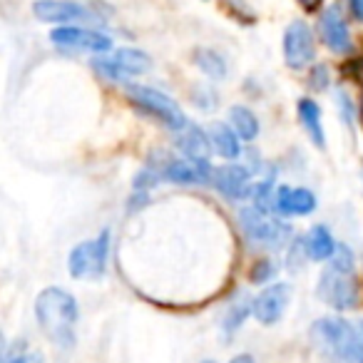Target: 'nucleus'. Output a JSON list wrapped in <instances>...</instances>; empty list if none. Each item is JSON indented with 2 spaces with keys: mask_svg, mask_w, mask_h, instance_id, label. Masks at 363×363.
<instances>
[{
  "mask_svg": "<svg viewBox=\"0 0 363 363\" xmlns=\"http://www.w3.org/2000/svg\"><path fill=\"white\" fill-rule=\"evenodd\" d=\"M289 298H291V286L289 284H272L267 286L252 303V313L257 316L259 323L264 326H272L279 318L284 316L289 306Z\"/></svg>",
  "mask_w": 363,
  "mask_h": 363,
  "instance_id": "9b49d317",
  "label": "nucleus"
},
{
  "mask_svg": "<svg viewBox=\"0 0 363 363\" xmlns=\"http://www.w3.org/2000/svg\"><path fill=\"white\" fill-rule=\"evenodd\" d=\"M202 363H214V361H202Z\"/></svg>",
  "mask_w": 363,
  "mask_h": 363,
  "instance_id": "c756f323",
  "label": "nucleus"
},
{
  "mask_svg": "<svg viewBox=\"0 0 363 363\" xmlns=\"http://www.w3.org/2000/svg\"><path fill=\"white\" fill-rule=\"evenodd\" d=\"M157 174L172 184H199L212 177V167L202 160H169Z\"/></svg>",
  "mask_w": 363,
  "mask_h": 363,
  "instance_id": "ddd939ff",
  "label": "nucleus"
},
{
  "mask_svg": "<svg viewBox=\"0 0 363 363\" xmlns=\"http://www.w3.org/2000/svg\"><path fill=\"white\" fill-rule=\"evenodd\" d=\"M107 254H110V232L105 229L100 237L87 239L72 249L67 272L72 279H100L107 267Z\"/></svg>",
  "mask_w": 363,
  "mask_h": 363,
  "instance_id": "39448f33",
  "label": "nucleus"
},
{
  "mask_svg": "<svg viewBox=\"0 0 363 363\" xmlns=\"http://www.w3.org/2000/svg\"><path fill=\"white\" fill-rule=\"evenodd\" d=\"M313 55H316V43L311 28L301 21H294L284 33V60L291 70H303L313 62Z\"/></svg>",
  "mask_w": 363,
  "mask_h": 363,
  "instance_id": "1a4fd4ad",
  "label": "nucleus"
},
{
  "mask_svg": "<svg viewBox=\"0 0 363 363\" xmlns=\"http://www.w3.org/2000/svg\"><path fill=\"white\" fill-rule=\"evenodd\" d=\"M194 105H199L202 110H214L217 107V95H214V90H209V87H199V90H194Z\"/></svg>",
  "mask_w": 363,
  "mask_h": 363,
  "instance_id": "393cba45",
  "label": "nucleus"
},
{
  "mask_svg": "<svg viewBox=\"0 0 363 363\" xmlns=\"http://www.w3.org/2000/svg\"><path fill=\"white\" fill-rule=\"evenodd\" d=\"M212 184L229 199H244L252 192V174L242 164H224L212 169Z\"/></svg>",
  "mask_w": 363,
  "mask_h": 363,
  "instance_id": "f8f14e48",
  "label": "nucleus"
},
{
  "mask_svg": "<svg viewBox=\"0 0 363 363\" xmlns=\"http://www.w3.org/2000/svg\"><path fill=\"white\" fill-rule=\"evenodd\" d=\"M229 125L234 127V132L239 135V140H257L259 135V120L257 115H254L249 107L244 105H234L232 110H229Z\"/></svg>",
  "mask_w": 363,
  "mask_h": 363,
  "instance_id": "aec40b11",
  "label": "nucleus"
},
{
  "mask_svg": "<svg viewBox=\"0 0 363 363\" xmlns=\"http://www.w3.org/2000/svg\"><path fill=\"white\" fill-rule=\"evenodd\" d=\"M274 209L284 217H306L316 209V197L303 187H279L274 194Z\"/></svg>",
  "mask_w": 363,
  "mask_h": 363,
  "instance_id": "2eb2a0df",
  "label": "nucleus"
},
{
  "mask_svg": "<svg viewBox=\"0 0 363 363\" xmlns=\"http://www.w3.org/2000/svg\"><path fill=\"white\" fill-rule=\"evenodd\" d=\"M179 147L182 152L187 155V160H209V152H212V140L204 135V130L194 125H187L179 132Z\"/></svg>",
  "mask_w": 363,
  "mask_h": 363,
  "instance_id": "a211bd4d",
  "label": "nucleus"
},
{
  "mask_svg": "<svg viewBox=\"0 0 363 363\" xmlns=\"http://www.w3.org/2000/svg\"><path fill=\"white\" fill-rule=\"evenodd\" d=\"M209 140H212V150L224 160H237L242 155V145H239V135L234 132L232 125L227 122H217L209 130Z\"/></svg>",
  "mask_w": 363,
  "mask_h": 363,
  "instance_id": "f3484780",
  "label": "nucleus"
},
{
  "mask_svg": "<svg viewBox=\"0 0 363 363\" xmlns=\"http://www.w3.org/2000/svg\"><path fill=\"white\" fill-rule=\"evenodd\" d=\"M252 303L249 298H242V301L232 303V308H229L227 318H224V331L227 333H234L239 326H242L244 321H247V316L252 313Z\"/></svg>",
  "mask_w": 363,
  "mask_h": 363,
  "instance_id": "4be33fe9",
  "label": "nucleus"
},
{
  "mask_svg": "<svg viewBox=\"0 0 363 363\" xmlns=\"http://www.w3.org/2000/svg\"><path fill=\"white\" fill-rule=\"evenodd\" d=\"M274 274H277V267H274L269 259H259L252 267V272H249V279H252L254 284H267V281H272Z\"/></svg>",
  "mask_w": 363,
  "mask_h": 363,
  "instance_id": "5701e85b",
  "label": "nucleus"
},
{
  "mask_svg": "<svg viewBox=\"0 0 363 363\" xmlns=\"http://www.w3.org/2000/svg\"><path fill=\"white\" fill-rule=\"evenodd\" d=\"M348 8H351V16L363 23V0H348Z\"/></svg>",
  "mask_w": 363,
  "mask_h": 363,
  "instance_id": "bb28decb",
  "label": "nucleus"
},
{
  "mask_svg": "<svg viewBox=\"0 0 363 363\" xmlns=\"http://www.w3.org/2000/svg\"><path fill=\"white\" fill-rule=\"evenodd\" d=\"M298 3H301L306 11H316V8L321 6V0H298Z\"/></svg>",
  "mask_w": 363,
  "mask_h": 363,
  "instance_id": "c85d7f7f",
  "label": "nucleus"
},
{
  "mask_svg": "<svg viewBox=\"0 0 363 363\" xmlns=\"http://www.w3.org/2000/svg\"><path fill=\"white\" fill-rule=\"evenodd\" d=\"M127 95H130V100L135 102L140 110H145L147 115L155 117V120H160L162 125H167L169 130L182 132L184 127L189 125L187 115L182 112V107L177 105V102L172 100L169 95L155 90V87L130 85V87H127Z\"/></svg>",
  "mask_w": 363,
  "mask_h": 363,
  "instance_id": "20e7f679",
  "label": "nucleus"
},
{
  "mask_svg": "<svg viewBox=\"0 0 363 363\" xmlns=\"http://www.w3.org/2000/svg\"><path fill=\"white\" fill-rule=\"evenodd\" d=\"M239 219H242V229H244V234H247V239L259 244V247L277 249V247H281L289 239V234H291L289 224L269 217L267 212H262V209H257V207L244 209Z\"/></svg>",
  "mask_w": 363,
  "mask_h": 363,
  "instance_id": "423d86ee",
  "label": "nucleus"
},
{
  "mask_svg": "<svg viewBox=\"0 0 363 363\" xmlns=\"http://www.w3.org/2000/svg\"><path fill=\"white\" fill-rule=\"evenodd\" d=\"M318 30H321V38L328 45V50L338 52V55L351 50V33H348L346 18L341 16V11H338L336 6L326 8V11L321 13Z\"/></svg>",
  "mask_w": 363,
  "mask_h": 363,
  "instance_id": "4468645a",
  "label": "nucleus"
},
{
  "mask_svg": "<svg viewBox=\"0 0 363 363\" xmlns=\"http://www.w3.org/2000/svg\"><path fill=\"white\" fill-rule=\"evenodd\" d=\"M35 318L40 331L57 348H72L77 328V301L70 291L60 286H48L35 298Z\"/></svg>",
  "mask_w": 363,
  "mask_h": 363,
  "instance_id": "f257e3e1",
  "label": "nucleus"
},
{
  "mask_svg": "<svg viewBox=\"0 0 363 363\" xmlns=\"http://www.w3.org/2000/svg\"><path fill=\"white\" fill-rule=\"evenodd\" d=\"M313 346L333 363H363V321L328 316L311 326Z\"/></svg>",
  "mask_w": 363,
  "mask_h": 363,
  "instance_id": "f03ea898",
  "label": "nucleus"
},
{
  "mask_svg": "<svg viewBox=\"0 0 363 363\" xmlns=\"http://www.w3.org/2000/svg\"><path fill=\"white\" fill-rule=\"evenodd\" d=\"M316 294L323 303H328L336 311H348V308H356L361 301V286H358V279L353 272L346 269H336L328 264V269L318 279Z\"/></svg>",
  "mask_w": 363,
  "mask_h": 363,
  "instance_id": "7ed1b4c3",
  "label": "nucleus"
},
{
  "mask_svg": "<svg viewBox=\"0 0 363 363\" xmlns=\"http://www.w3.org/2000/svg\"><path fill=\"white\" fill-rule=\"evenodd\" d=\"M33 16L43 23H100L97 8L77 0H35Z\"/></svg>",
  "mask_w": 363,
  "mask_h": 363,
  "instance_id": "6e6552de",
  "label": "nucleus"
},
{
  "mask_svg": "<svg viewBox=\"0 0 363 363\" xmlns=\"http://www.w3.org/2000/svg\"><path fill=\"white\" fill-rule=\"evenodd\" d=\"M296 110H298V120H301L303 130L311 137L313 145L316 147L326 145V135H323V125H321V107L313 100H308V97H303V100H298Z\"/></svg>",
  "mask_w": 363,
  "mask_h": 363,
  "instance_id": "6ab92c4d",
  "label": "nucleus"
},
{
  "mask_svg": "<svg viewBox=\"0 0 363 363\" xmlns=\"http://www.w3.org/2000/svg\"><path fill=\"white\" fill-rule=\"evenodd\" d=\"M301 242H303V254L308 259H313V262H328L333 257V252H336V239L331 237V232L323 224H316Z\"/></svg>",
  "mask_w": 363,
  "mask_h": 363,
  "instance_id": "dca6fc26",
  "label": "nucleus"
},
{
  "mask_svg": "<svg viewBox=\"0 0 363 363\" xmlns=\"http://www.w3.org/2000/svg\"><path fill=\"white\" fill-rule=\"evenodd\" d=\"M0 363H43L40 353H13L8 358H0Z\"/></svg>",
  "mask_w": 363,
  "mask_h": 363,
  "instance_id": "a878e982",
  "label": "nucleus"
},
{
  "mask_svg": "<svg viewBox=\"0 0 363 363\" xmlns=\"http://www.w3.org/2000/svg\"><path fill=\"white\" fill-rule=\"evenodd\" d=\"M229 363H254V358L249 356V353H239V356H234Z\"/></svg>",
  "mask_w": 363,
  "mask_h": 363,
  "instance_id": "cd10ccee",
  "label": "nucleus"
},
{
  "mask_svg": "<svg viewBox=\"0 0 363 363\" xmlns=\"http://www.w3.org/2000/svg\"><path fill=\"white\" fill-rule=\"evenodd\" d=\"M308 87L316 92L326 90L328 87V70L326 65H313L311 67V75H308Z\"/></svg>",
  "mask_w": 363,
  "mask_h": 363,
  "instance_id": "b1692460",
  "label": "nucleus"
},
{
  "mask_svg": "<svg viewBox=\"0 0 363 363\" xmlns=\"http://www.w3.org/2000/svg\"><path fill=\"white\" fill-rule=\"evenodd\" d=\"M150 67H152V57L145 50H137V48H120L110 57L95 60V70L117 82H125L127 77L145 75Z\"/></svg>",
  "mask_w": 363,
  "mask_h": 363,
  "instance_id": "0eeeda50",
  "label": "nucleus"
},
{
  "mask_svg": "<svg viewBox=\"0 0 363 363\" xmlns=\"http://www.w3.org/2000/svg\"><path fill=\"white\" fill-rule=\"evenodd\" d=\"M50 40L57 48L77 52H107L112 48V40L107 35L90 28H55L50 33Z\"/></svg>",
  "mask_w": 363,
  "mask_h": 363,
  "instance_id": "9d476101",
  "label": "nucleus"
},
{
  "mask_svg": "<svg viewBox=\"0 0 363 363\" xmlns=\"http://www.w3.org/2000/svg\"><path fill=\"white\" fill-rule=\"evenodd\" d=\"M194 62H197L199 70H202L207 77H212V80H224L229 72L224 55L217 50H212V48H199V50H194Z\"/></svg>",
  "mask_w": 363,
  "mask_h": 363,
  "instance_id": "412c9836",
  "label": "nucleus"
}]
</instances>
